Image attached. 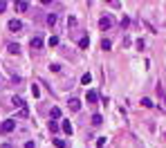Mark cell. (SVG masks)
<instances>
[{"label": "cell", "instance_id": "cell-10", "mask_svg": "<svg viewBox=\"0 0 166 148\" xmlns=\"http://www.w3.org/2000/svg\"><path fill=\"white\" fill-rule=\"evenodd\" d=\"M61 128H63V130H65V133H67V135H72V130H74L70 121H63V123H61Z\"/></svg>", "mask_w": 166, "mask_h": 148}, {"label": "cell", "instance_id": "cell-15", "mask_svg": "<svg viewBox=\"0 0 166 148\" xmlns=\"http://www.w3.org/2000/svg\"><path fill=\"white\" fill-rule=\"evenodd\" d=\"M52 141H54L56 148H65V146H67V141H63V139H52Z\"/></svg>", "mask_w": 166, "mask_h": 148}, {"label": "cell", "instance_id": "cell-2", "mask_svg": "<svg viewBox=\"0 0 166 148\" xmlns=\"http://www.w3.org/2000/svg\"><path fill=\"white\" fill-rule=\"evenodd\" d=\"M157 96H159V108H162V110H166V92H164L162 83L157 85Z\"/></svg>", "mask_w": 166, "mask_h": 148}, {"label": "cell", "instance_id": "cell-20", "mask_svg": "<svg viewBox=\"0 0 166 148\" xmlns=\"http://www.w3.org/2000/svg\"><path fill=\"white\" fill-rule=\"evenodd\" d=\"M54 22H56V14H49L47 16V25H54Z\"/></svg>", "mask_w": 166, "mask_h": 148}, {"label": "cell", "instance_id": "cell-7", "mask_svg": "<svg viewBox=\"0 0 166 148\" xmlns=\"http://www.w3.org/2000/svg\"><path fill=\"white\" fill-rule=\"evenodd\" d=\"M97 101H99V94L94 90H88V103H97Z\"/></svg>", "mask_w": 166, "mask_h": 148}, {"label": "cell", "instance_id": "cell-22", "mask_svg": "<svg viewBox=\"0 0 166 148\" xmlns=\"http://www.w3.org/2000/svg\"><path fill=\"white\" fill-rule=\"evenodd\" d=\"M97 146L103 148V146H106V137H99V139H97Z\"/></svg>", "mask_w": 166, "mask_h": 148}, {"label": "cell", "instance_id": "cell-6", "mask_svg": "<svg viewBox=\"0 0 166 148\" xmlns=\"http://www.w3.org/2000/svg\"><path fill=\"white\" fill-rule=\"evenodd\" d=\"M67 106H70L72 112H79V110H81V101H79V99H70V103H67Z\"/></svg>", "mask_w": 166, "mask_h": 148}, {"label": "cell", "instance_id": "cell-11", "mask_svg": "<svg viewBox=\"0 0 166 148\" xmlns=\"http://www.w3.org/2000/svg\"><path fill=\"white\" fill-rule=\"evenodd\" d=\"M11 103H14L16 108H25V101H22L20 96H14V101H11Z\"/></svg>", "mask_w": 166, "mask_h": 148}, {"label": "cell", "instance_id": "cell-16", "mask_svg": "<svg viewBox=\"0 0 166 148\" xmlns=\"http://www.w3.org/2000/svg\"><path fill=\"white\" fill-rule=\"evenodd\" d=\"M88 45H90V38H81V41H79V47L81 49H85Z\"/></svg>", "mask_w": 166, "mask_h": 148}, {"label": "cell", "instance_id": "cell-17", "mask_svg": "<svg viewBox=\"0 0 166 148\" xmlns=\"http://www.w3.org/2000/svg\"><path fill=\"white\" fill-rule=\"evenodd\" d=\"M112 47V43L108 41V38H103V41H101V49H110Z\"/></svg>", "mask_w": 166, "mask_h": 148}, {"label": "cell", "instance_id": "cell-24", "mask_svg": "<svg viewBox=\"0 0 166 148\" xmlns=\"http://www.w3.org/2000/svg\"><path fill=\"white\" fill-rule=\"evenodd\" d=\"M5 9H7V2H5V0H0V14H2Z\"/></svg>", "mask_w": 166, "mask_h": 148}, {"label": "cell", "instance_id": "cell-5", "mask_svg": "<svg viewBox=\"0 0 166 148\" xmlns=\"http://www.w3.org/2000/svg\"><path fill=\"white\" fill-rule=\"evenodd\" d=\"M29 45H32V49H41L43 47V38L41 36H34L32 41H29Z\"/></svg>", "mask_w": 166, "mask_h": 148}, {"label": "cell", "instance_id": "cell-8", "mask_svg": "<svg viewBox=\"0 0 166 148\" xmlns=\"http://www.w3.org/2000/svg\"><path fill=\"white\" fill-rule=\"evenodd\" d=\"M7 52L9 54H20V47H18V45H14V43H9L7 45Z\"/></svg>", "mask_w": 166, "mask_h": 148}, {"label": "cell", "instance_id": "cell-9", "mask_svg": "<svg viewBox=\"0 0 166 148\" xmlns=\"http://www.w3.org/2000/svg\"><path fill=\"white\" fill-rule=\"evenodd\" d=\"M16 9H18V11H27V9H29V2L20 0V2H16Z\"/></svg>", "mask_w": 166, "mask_h": 148}, {"label": "cell", "instance_id": "cell-14", "mask_svg": "<svg viewBox=\"0 0 166 148\" xmlns=\"http://www.w3.org/2000/svg\"><path fill=\"white\" fill-rule=\"evenodd\" d=\"M141 106H144V108H153L155 103H153V101L148 99V96H144V99H141Z\"/></svg>", "mask_w": 166, "mask_h": 148}, {"label": "cell", "instance_id": "cell-19", "mask_svg": "<svg viewBox=\"0 0 166 148\" xmlns=\"http://www.w3.org/2000/svg\"><path fill=\"white\" fill-rule=\"evenodd\" d=\"M61 117V108H52V119H59Z\"/></svg>", "mask_w": 166, "mask_h": 148}, {"label": "cell", "instance_id": "cell-12", "mask_svg": "<svg viewBox=\"0 0 166 148\" xmlns=\"http://www.w3.org/2000/svg\"><path fill=\"white\" fill-rule=\"evenodd\" d=\"M101 123H103V117H101V115H94V117H92V126H101Z\"/></svg>", "mask_w": 166, "mask_h": 148}, {"label": "cell", "instance_id": "cell-25", "mask_svg": "<svg viewBox=\"0 0 166 148\" xmlns=\"http://www.w3.org/2000/svg\"><path fill=\"white\" fill-rule=\"evenodd\" d=\"M0 148H14V146H11V144H2V146H0Z\"/></svg>", "mask_w": 166, "mask_h": 148}, {"label": "cell", "instance_id": "cell-1", "mask_svg": "<svg viewBox=\"0 0 166 148\" xmlns=\"http://www.w3.org/2000/svg\"><path fill=\"white\" fill-rule=\"evenodd\" d=\"M14 128H16V121H14V119H7V121L0 123V135H7V133H11Z\"/></svg>", "mask_w": 166, "mask_h": 148}, {"label": "cell", "instance_id": "cell-21", "mask_svg": "<svg viewBox=\"0 0 166 148\" xmlns=\"http://www.w3.org/2000/svg\"><path fill=\"white\" fill-rule=\"evenodd\" d=\"M47 43H49V47H54V45H59V38H56V36H52Z\"/></svg>", "mask_w": 166, "mask_h": 148}, {"label": "cell", "instance_id": "cell-18", "mask_svg": "<svg viewBox=\"0 0 166 148\" xmlns=\"http://www.w3.org/2000/svg\"><path fill=\"white\" fill-rule=\"evenodd\" d=\"M59 123H56V121H49V130H52V133H59Z\"/></svg>", "mask_w": 166, "mask_h": 148}, {"label": "cell", "instance_id": "cell-23", "mask_svg": "<svg viewBox=\"0 0 166 148\" xmlns=\"http://www.w3.org/2000/svg\"><path fill=\"white\" fill-rule=\"evenodd\" d=\"M32 94H34V96H38V94H41V90H38V85H32Z\"/></svg>", "mask_w": 166, "mask_h": 148}, {"label": "cell", "instance_id": "cell-3", "mask_svg": "<svg viewBox=\"0 0 166 148\" xmlns=\"http://www.w3.org/2000/svg\"><path fill=\"white\" fill-rule=\"evenodd\" d=\"M99 27H101V29H110V27H112V18H110V16H101V18H99Z\"/></svg>", "mask_w": 166, "mask_h": 148}, {"label": "cell", "instance_id": "cell-13", "mask_svg": "<svg viewBox=\"0 0 166 148\" xmlns=\"http://www.w3.org/2000/svg\"><path fill=\"white\" fill-rule=\"evenodd\" d=\"M90 81H92V76H90V72H88V74H83V76H81V83H83V85H90Z\"/></svg>", "mask_w": 166, "mask_h": 148}, {"label": "cell", "instance_id": "cell-4", "mask_svg": "<svg viewBox=\"0 0 166 148\" xmlns=\"http://www.w3.org/2000/svg\"><path fill=\"white\" fill-rule=\"evenodd\" d=\"M7 27H9V32H14V34H16V32H20V29H22V22L14 18V20H9V25H7Z\"/></svg>", "mask_w": 166, "mask_h": 148}]
</instances>
